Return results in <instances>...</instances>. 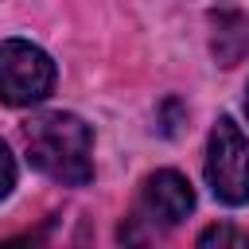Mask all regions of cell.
Masks as SVG:
<instances>
[{
  "label": "cell",
  "instance_id": "cell-4",
  "mask_svg": "<svg viewBox=\"0 0 249 249\" xmlns=\"http://www.w3.org/2000/svg\"><path fill=\"white\" fill-rule=\"evenodd\" d=\"M191 210H195V191H191V183H187L179 171L163 167V171H152V175L144 179V187H140V195H136L132 222L144 226L140 237H148V233L175 230Z\"/></svg>",
  "mask_w": 249,
  "mask_h": 249
},
{
  "label": "cell",
  "instance_id": "cell-2",
  "mask_svg": "<svg viewBox=\"0 0 249 249\" xmlns=\"http://www.w3.org/2000/svg\"><path fill=\"white\" fill-rule=\"evenodd\" d=\"M206 183L230 206H245L249 202V136L230 117H218V124L210 128V140H206Z\"/></svg>",
  "mask_w": 249,
  "mask_h": 249
},
{
  "label": "cell",
  "instance_id": "cell-5",
  "mask_svg": "<svg viewBox=\"0 0 249 249\" xmlns=\"http://www.w3.org/2000/svg\"><path fill=\"white\" fill-rule=\"evenodd\" d=\"M198 245H202V249H206V245H237V249H245V245H249V233H241V230H233V226H210V230L198 233Z\"/></svg>",
  "mask_w": 249,
  "mask_h": 249
},
{
  "label": "cell",
  "instance_id": "cell-7",
  "mask_svg": "<svg viewBox=\"0 0 249 249\" xmlns=\"http://www.w3.org/2000/svg\"><path fill=\"white\" fill-rule=\"evenodd\" d=\"M245 113H249V89H245Z\"/></svg>",
  "mask_w": 249,
  "mask_h": 249
},
{
  "label": "cell",
  "instance_id": "cell-6",
  "mask_svg": "<svg viewBox=\"0 0 249 249\" xmlns=\"http://www.w3.org/2000/svg\"><path fill=\"white\" fill-rule=\"evenodd\" d=\"M12 187H16V160H12V152L0 140V198H8Z\"/></svg>",
  "mask_w": 249,
  "mask_h": 249
},
{
  "label": "cell",
  "instance_id": "cell-1",
  "mask_svg": "<svg viewBox=\"0 0 249 249\" xmlns=\"http://www.w3.org/2000/svg\"><path fill=\"white\" fill-rule=\"evenodd\" d=\"M27 160L62 187H82L93 179V132L74 113H39L23 124Z\"/></svg>",
  "mask_w": 249,
  "mask_h": 249
},
{
  "label": "cell",
  "instance_id": "cell-3",
  "mask_svg": "<svg viewBox=\"0 0 249 249\" xmlns=\"http://www.w3.org/2000/svg\"><path fill=\"white\" fill-rule=\"evenodd\" d=\"M54 89V62L43 47L27 39L0 43V101L8 105H35Z\"/></svg>",
  "mask_w": 249,
  "mask_h": 249
}]
</instances>
